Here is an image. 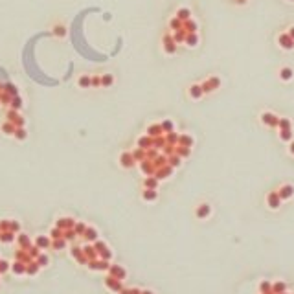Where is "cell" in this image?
<instances>
[{
	"instance_id": "8",
	"label": "cell",
	"mask_w": 294,
	"mask_h": 294,
	"mask_svg": "<svg viewBox=\"0 0 294 294\" xmlns=\"http://www.w3.org/2000/svg\"><path fill=\"white\" fill-rule=\"evenodd\" d=\"M197 41H199V39H197V35H195V33H189V35H186V42L189 44V46H195V44H197Z\"/></svg>"
},
{
	"instance_id": "18",
	"label": "cell",
	"mask_w": 294,
	"mask_h": 294,
	"mask_svg": "<svg viewBox=\"0 0 294 294\" xmlns=\"http://www.w3.org/2000/svg\"><path fill=\"white\" fill-rule=\"evenodd\" d=\"M182 142L186 143V145H191V143H193V140H191V138H188V136H184V138H182Z\"/></svg>"
},
{
	"instance_id": "21",
	"label": "cell",
	"mask_w": 294,
	"mask_h": 294,
	"mask_svg": "<svg viewBox=\"0 0 294 294\" xmlns=\"http://www.w3.org/2000/svg\"><path fill=\"white\" fill-rule=\"evenodd\" d=\"M291 153H294V142L291 143Z\"/></svg>"
},
{
	"instance_id": "10",
	"label": "cell",
	"mask_w": 294,
	"mask_h": 294,
	"mask_svg": "<svg viewBox=\"0 0 294 294\" xmlns=\"http://www.w3.org/2000/svg\"><path fill=\"white\" fill-rule=\"evenodd\" d=\"M208 211H210V208H208L206 204H202V208H199L197 215H199V217H204V215H208Z\"/></svg>"
},
{
	"instance_id": "13",
	"label": "cell",
	"mask_w": 294,
	"mask_h": 294,
	"mask_svg": "<svg viewBox=\"0 0 294 294\" xmlns=\"http://www.w3.org/2000/svg\"><path fill=\"white\" fill-rule=\"evenodd\" d=\"M280 136H281V140H291V129H283Z\"/></svg>"
},
{
	"instance_id": "11",
	"label": "cell",
	"mask_w": 294,
	"mask_h": 294,
	"mask_svg": "<svg viewBox=\"0 0 294 294\" xmlns=\"http://www.w3.org/2000/svg\"><path fill=\"white\" fill-rule=\"evenodd\" d=\"M184 26H186V29H188V31L189 33H195V22H191V20H186V24H184Z\"/></svg>"
},
{
	"instance_id": "7",
	"label": "cell",
	"mask_w": 294,
	"mask_h": 294,
	"mask_svg": "<svg viewBox=\"0 0 294 294\" xmlns=\"http://www.w3.org/2000/svg\"><path fill=\"white\" fill-rule=\"evenodd\" d=\"M280 76H281V79H285V81H287V79L292 77V70H291V68H281Z\"/></svg>"
},
{
	"instance_id": "3",
	"label": "cell",
	"mask_w": 294,
	"mask_h": 294,
	"mask_svg": "<svg viewBox=\"0 0 294 294\" xmlns=\"http://www.w3.org/2000/svg\"><path fill=\"white\" fill-rule=\"evenodd\" d=\"M164 44H166V52H167V53H173V52L177 50L175 41H173V39H169V37H164Z\"/></svg>"
},
{
	"instance_id": "9",
	"label": "cell",
	"mask_w": 294,
	"mask_h": 294,
	"mask_svg": "<svg viewBox=\"0 0 294 294\" xmlns=\"http://www.w3.org/2000/svg\"><path fill=\"white\" fill-rule=\"evenodd\" d=\"M281 197H291L292 195V188L291 186H285V188H281V193H280Z\"/></svg>"
},
{
	"instance_id": "6",
	"label": "cell",
	"mask_w": 294,
	"mask_h": 294,
	"mask_svg": "<svg viewBox=\"0 0 294 294\" xmlns=\"http://www.w3.org/2000/svg\"><path fill=\"white\" fill-rule=\"evenodd\" d=\"M268 204H270L272 208H278V204H280V197L274 195V193H272V195H268Z\"/></svg>"
},
{
	"instance_id": "2",
	"label": "cell",
	"mask_w": 294,
	"mask_h": 294,
	"mask_svg": "<svg viewBox=\"0 0 294 294\" xmlns=\"http://www.w3.org/2000/svg\"><path fill=\"white\" fill-rule=\"evenodd\" d=\"M261 119H263V123H267V125H278V121H280V119L274 116V114H270V112H265L261 116Z\"/></svg>"
},
{
	"instance_id": "16",
	"label": "cell",
	"mask_w": 294,
	"mask_h": 294,
	"mask_svg": "<svg viewBox=\"0 0 294 294\" xmlns=\"http://www.w3.org/2000/svg\"><path fill=\"white\" fill-rule=\"evenodd\" d=\"M169 24H171L173 28H180V20H178V18H175V20H171Z\"/></svg>"
},
{
	"instance_id": "20",
	"label": "cell",
	"mask_w": 294,
	"mask_h": 294,
	"mask_svg": "<svg viewBox=\"0 0 294 294\" xmlns=\"http://www.w3.org/2000/svg\"><path fill=\"white\" fill-rule=\"evenodd\" d=\"M291 39H292V41H294V26L291 28Z\"/></svg>"
},
{
	"instance_id": "14",
	"label": "cell",
	"mask_w": 294,
	"mask_h": 294,
	"mask_svg": "<svg viewBox=\"0 0 294 294\" xmlns=\"http://www.w3.org/2000/svg\"><path fill=\"white\" fill-rule=\"evenodd\" d=\"M278 123H280L281 131H283V129H291V121H289V119H280Z\"/></svg>"
},
{
	"instance_id": "4",
	"label": "cell",
	"mask_w": 294,
	"mask_h": 294,
	"mask_svg": "<svg viewBox=\"0 0 294 294\" xmlns=\"http://www.w3.org/2000/svg\"><path fill=\"white\" fill-rule=\"evenodd\" d=\"M202 92H204V90H202V87H199V85H193V87L189 88V94H191V98H195V99H197V98H201V96H202Z\"/></svg>"
},
{
	"instance_id": "1",
	"label": "cell",
	"mask_w": 294,
	"mask_h": 294,
	"mask_svg": "<svg viewBox=\"0 0 294 294\" xmlns=\"http://www.w3.org/2000/svg\"><path fill=\"white\" fill-rule=\"evenodd\" d=\"M280 46L285 50H292L294 48V41L291 39V35H280Z\"/></svg>"
},
{
	"instance_id": "5",
	"label": "cell",
	"mask_w": 294,
	"mask_h": 294,
	"mask_svg": "<svg viewBox=\"0 0 294 294\" xmlns=\"http://www.w3.org/2000/svg\"><path fill=\"white\" fill-rule=\"evenodd\" d=\"M177 18H178V20H188V18H189V9H178Z\"/></svg>"
},
{
	"instance_id": "22",
	"label": "cell",
	"mask_w": 294,
	"mask_h": 294,
	"mask_svg": "<svg viewBox=\"0 0 294 294\" xmlns=\"http://www.w3.org/2000/svg\"><path fill=\"white\" fill-rule=\"evenodd\" d=\"M291 2H292V0H291Z\"/></svg>"
},
{
	"instance_id": "17",
	"label": "cell",
	"mask_w": 294,
	"mask_h": 294,
	"mask_svg": "<svg viewBox=\"0 0 294 294\" xmlns=\"http://www.w3.org/2000/svg\"><path fill=\"white\" fill-rule=\"evenodd\" d=\"M164 129H166V131H173V123L166 121V123H164Z\"/></svg>"
},
{
	"instance_id": "12",
	"label": "cell",
	"mask_w": 294,
	"mask_h": 294,
	"mask_svg": "<svg viewBox=\"0 0 294 294\" xmlns=\"http://www.w3.org/2000/svg\"><path fill=\"white\" fill-rule=\"evenodd\" d=\"M160 131H162V129L158 127V125H151V127H149V134H151V136H154V134H160Z\"/></svg>"
},
{
	"instance_id": "19",
	"label": "cell",
	"mask_w": 294,
	"mask_h": 294,
	"mask_svg": "<svg viewBox=\"0 0 294 294\" xmlns=\"http://www.w3.org/2000/svg\"><path fill=\"white\" fill-rule=\"evenodd\" d=\"M79 85H81V87H83V85H88V79H87V77H81V79H79Z\"/></svg>"
},
{
	"instance_id": "15",
	"label": "cell",
	"mask_w": 294,
	"mask_h": 294,
	"mask_svg": "<svg viewBox=\"0 0 294 294\" xmlns=\"http://www.w3.org/2000/svg\"><path fill=\"white\" fill-rule=\"evenodd\" d=\"M55 33L63 37V35H64V28H63V26H57V28H55Z\"/></svg>"
}]
</instances>
